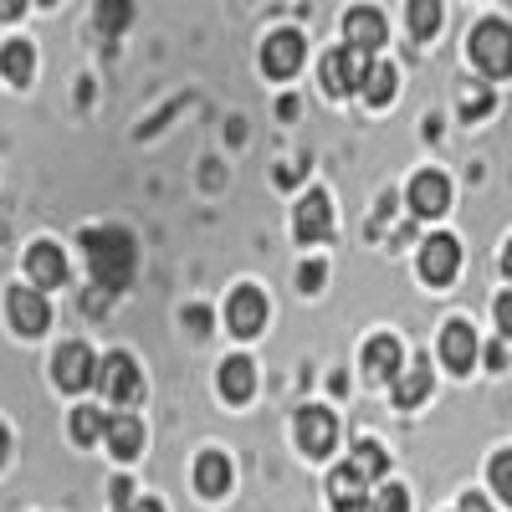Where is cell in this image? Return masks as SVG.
I'll return each mask as SVG.
<instances>
[{
	"instance_id": "obj_1",
	"label": "cell",
	"mask_w": 512,
	"mask_h": 512,
	"mask_svg": "<svg viewBox=\"0 0 512 512\" xmlns=\"http://www.w3.org/2000/svg\"><path fill=\"white\" fill-rule=\"evenodd\" d=\"M82 256H88V272L103 292H123L134 282V236L118 226H98L82 231Z\"/></svg>"
},
{
	"instance_id": "obj_2",
	"label": "cell",
	"mask_w": 512,
	"mask_h": 512,
	"mask_svg": "<svg viewBox=\"0 0 512 512\" xmlns=\"http://www.w3.org/2000/svg\"><path fill=\"white\" fill-rule=\"evenodd\" d=\"M472 62L482 77H507L512 72V26L507 21H482L472 31Z\"/></svg>"
},
{
	"instance_id": "obj_3",
	"label": "cell",
	"mask_w": 512,
	"mask_h": 512,
	"mask_svg": "<svg viewBox=\"0 0 512 512\" xmlns=\"http://www.w3.org/2000/svg\"><path fill=\"white\" fill-rule=\"evenodd\" d=\"M98 390L113 400V405H139L144 400V379H139V364L128 354H108L98 364Z\"/></svg>"
},
{
	"instance_id": "obj_4",
	"label": "cell",
	"mask_w": 512,
	"mask_h": 512,
	"mask_svg": "<svg viewBox=\"0 0 512 512\" xmlns=\"http://www.w3.org/2000/svg\"><path fill=\"white\" fill-rule=\"evenodd\" d=\"M52 379L62 384L67 395L88 390V384H98V354L88 344H62L57 359H52Z\"/></svg>"
},
{
	"instance_id": "obj_5",
	"label": "cell",
	"mask_w": 512,
	"mask_h": 512,
	"mask_svg": "<svg viewBox=\"0 0 512 512\" xmlns=\"http://www.w3.org/2000/svg\"><path fill=\"white\" fill-rule=\"evenodd\" d=\"M6 313H11V328L26 333V338H41L52 328V308H47V297H41V287H11Z\"/></svg>"
},
{
	"instance_id": "obj_6",
	"label": "cell",
	"mask_w": 512,
	"mask_h": 512,
	"mask_svg": "<svg viewBox=\"0 0 512 512\" xmlns=\"http://www.w3.org/2000/svg\"><path fill=\"white\" fill-rule=\"evenodd\" d=\"M292 436H297V446H303L308 456H328L338 446V420L328 410H318V405H303L297 420H292Z\"/></svg>"
},
{
	"instance_id": "obj_7",
	"label": "cell",
	"mask_w": 512,
	"mask_h": 512,
	"mask_svg": "<svg viewBox=\"0 0 512 512\" xmlns=\"http://www.w3.org/2000/svg\"><path fill=\"white\" fill-rule=\"evenodd\" d=\"M226 328L236 338H256V333L267 328V297L256 292V287H236L226 297Z\"/></svg>"
},
{
	"instance_id": "obj_8",
	"label": "cell",
	"mask_w": 512,
	"mask_h": 512,
	"mask_svg": "<svg viewBox=\"0 0 512 512\" xmlns=\"http://www.w3.org/2000/svg\"><path fill=\"white\" fill-rule=\"evenodd\" d=\"M364 52H354V47H338V52H328L323 57V88L333 93V98H349V93H359V82H364Z\"/></svg>"
},
{
	"instance_id": "obj_9",
	"label": "cell",
	"mask_w": 512,
	"mask_h": 512,
	"mask_svg": "<svg viewBox=\"0 0 512 512\" xmlns=\"http://www.w3.org/2000/svg\"><path fill=\"white\" fill-rule=\"evenodd\" d=\"M456 272H461V246H456V236H431V241L420 246V277L431 282V287L456 282Z\"/></svg>"
},
{
	"instance_id": "obj_10",
	"label": "cell",
	"mask_w": 512,
	"mask_h": 512,
	"mask_svg": "<svg viewBox=\"0 0 512 512\" xmlns=\"http://www.w3.org/2000/svg\"><path fill=\"white\" fill-rule=\"evenodd\" d=\"M400 369H405V349H400V338H390V333L369 338V344H364V379H369V384H384V379L395 384V374H400Z\"/></svg>"
},
{
	"instance_id": "obj_11",
	"label": "cell",
	"mask_w": 512,
	"mask_h": 512,
	"mask_svg": "<svg viewBox=\"0 0 512 512\" xmlns=\"http://www.w3.org/2000/svg\"><path fill=\"white\" fill-rule=\"evenodd\" d=\"M303 36L297 31H272L267 36V47H262V72L267 77H292L297 67H303Z\"/></svg>"
},
{
	"instance_id": "obj_12",
	"label": "cell",
	"mask_w": 512,
	"mask_h": 512,
	"mask_svg": "<svg viewBox=\"0 0 512 512\" xmlns=\"http://www.w3.org/2000/svg\"><path fill=\"white\" fill-rule=\"evenodd\" d=\"M344 36H349V47L354 52H379L384 47V36H390V26H384V16L374 11V6H354L349 16H344Z\"/></svg>"
},
{
	"instance_id": "obj_13",
	"label": "cell",
	"mask_w": 512,
	"mask_h": 512,
	"mask_svg": "<svg viewBox=\"0 0 512 512\" xmlns=\"http://www.w3.org/2000/svg\"><path fill=\"white\" fill-rule=\"evenodd\" d=\"M446 205H451V180L441 175V169H420V175L410 180V210L415 216H441Z\"/></svg>"
},
{
	"instance_id": "obj_14",
	"label": "cell",
	"mask_w": 512,
	"mask_h": 512,
	"mask_svg": "<svg viewBox=\"0 0 512 512\" xmlns=\"http://www.w3.org/2000/svg\"><path fill=\"white\" fill-rule=\"evenodd\" d=\"M333 236V205H328V195L323 190H308L303 195V205H297V241H328Z\"/></svg>"
},
{
	"instance_id": "obj_15",
	"label": "cell",
	"mask_w": 512,
	"mask_h": 512,
	"mask_svg": "<svg viewBox=\"0 0 512 512\" xmlns=\"http://www.w3.org/2000/svg\"><path fill=\"white\" fill-rule=\"evenodd\" d=\"M477 333H472V323H446L441 328V359H446V369H456V374H466L477 364Z\"/></svg>"
},
{
	"instance_id": "obj_16",
	"label": "cell",
	"mask_w": 512,
	"mask_h": 512,
	"mask_svg": "<svg viewBox=\"0 0 512 512\" xmlns=\"http://www.w3.org/2000/svg\"><path fill=\"white\" fill-rule=\"evenodd\" d=\"M26 272H31V287H41V292L62 287V282H67V256H62V246H47V241L31 246V251H26Z\"/></svg>"
},
{
	"instance_id": "obj_17",
	"label": "cell",
	"mask_w": 512,
	"mask_h": 512,
	"mask_svg": "<svg viewBox=\"0 0 512 512\" xmlns=\"http://www.w3.org/2000/svg\"><path fill=\"white\" fill-rule=\"evenodd\" d=\"M364 477L354 472V466H338V472L328 477V497H333V512H369V497H364Z\"/></svg>"
},
{
	"instance_id": "obj_18",
	"label": "cell",
	"mask_w": 512,
	"mask_h": 512,
	"mask_svg": "<svg viewBox=\"0 0 512 512\" xmlns=\"http://www.w3.org/2000/svg\"><path fill=\"white\" fill-rule=\"evenodd\" d=\"M425 395H431V364L415 354V359L395 374V405H400V410H415Z\"/></svg>"
},
{
	"instance_id": "obj_19",
	"label": "cell",
	"mask_w": 512,
	"mask_h": 512,
	"mask_svg": "<svg viewBox=\"0 0 512 512\" xmlns=\"http://www.w3.org/2000/svg\"><path fill=\"white\" fill-rule=\"evenodd\" d=\"M251 390H256V369H251V359H246V354H231V359L221 364V395H226L231 405H246Z\"/></svg>"
},
{
	"instance_id": "obj_20",
	"label": "cell",
	"mask_w": 512,
	"mask_h": 512,
	"mask_svg": "<svg viewBox=\"0 0 512 512\" xmlns=\"http://www.w3.org/2000/svg\"><path fill=\"white\" fill-rule=\"evenodd\" d=\"M103 436H108V446H113L118 461H134V456L144 451V425H139L134 415H113Z\"/></svg>"
},
{
	"instance_id": "obj_21",
	"label": "cell",
	"mask_w": 512,
	"mask_h": 512,
	"mask_svg": "<svg viewBox=\"0 0 512 512\" xmlns=\"http://www.w3.org/2000/svg\"><path fill=\"white\" fill-rule=\"evenodd\" d=\"M395 88H400V77H395V67H390V62H369V67H364L359 93H364V103H369V108H384V103L395 98Z\"/></svg>"
},
{
	"instance_id": "obj_22",
	"label": "cell",
	"mask_w": 512,
	"mask_h": 512,
	"mask_svg": "<svg viewBox=\"0 0 512 512\" xmlns=\"http://www.w3.org/2000/svg\"><path fill=\"white\" fill-rule=\"evenodd\" d=\"M195 487H200L205 497H226V487H231V461H226L221 451H205V456L195 461Z\"/></svg>"
},
{
	"instance_id": "obj_23",
	"label": "cell",
	"mask_w": 512,
	"mask_h": 512,
	"mask_svg": "<svg viewBox=\"0 0 512 512\" xmlns=\"http://www.w3.org/2000/svg\"><path fill=\"white\" fill-rule=\"evenodd\" d=\"M0 72H6V82H31V72H36V52H31V41H11L6 52H0Z\"/></svg>"
},
{
	"instance_id": "obj_24",
	"label": "cell",
	"mask_w": 512,
	"mask_h": 512,
	"mask_svg": "<svg viewBox=\"0 0 512 512\" xmlns=\"http://www.w3.org/2000/svg\"><path fill=\"white\" fill-rule=\"evenodd\" d=\"M405 21H410V36L415 41H431L441 31V0H410Z\"/></svg>"
},
{
	"instance_id": "obj_25",
	"label": "cell",
	"mask_w": 512,
	"mask_h": 512,
	"mask_svg": "<svg viewBox=\"0 0 512 512\" xmlns=\"http://www.w3.org/2000/svg\"><path fill=\"white\" fill-rule=\"evenodd\" d=\"M103 431H108L103 410H72V441H77V446H93V441H103Z\"/></svg>"
},
{
	"instance_id": "obj_26",
	"label": "cell",
	"mask_w": 512,
	"mask_h": 512,
	"mask_svg": "<svg viewBox=\"0 0 512 512\" xmlns=\"http://www.w3.org/2000/svg\"><path fill=\"white\" fill-rule=\"evenodd\" d=\"M349 466H354V472H359L364 482H379V477H384V451H379L374 441H359V446H354V461H349Z\"/></svg>"
},
{
	"instance_id": "obj_27",
	"label": "cell",
	"mask_w": 512,
	"mask_h": 512,
	"mask_svg": "<svg viewBox=\"0 0 512 512\" xmlns=\"http://www.w3.org/2000/svg\"><path fill=\"white\" fill-rule=\"evenodd\" d=\"M128 21H134L128 0H98V31H123Z\"/></svg>"
},
{
	"instance_id": "obj_28",
	"label": "cell",
	"mask_w": 512,
	"mask_h": 512,
	"mask_svg": "<svg viewBox=\"0 0 512 512\" xmlns=\"http://www.w3.org/2000/svg\"><path fill=\"white\" fill-rule=\"evenodd\" d=\"M487 477H492L497 497H502V502H512V451H497V456H492V466H487Z\"/></svg>"
},
{
	"instance_id": "obj_29",
	"label": "cell",
	"mask_w": 512,
	"mask_h": 512,
	"mask_svg": "<svg viewBox=\"0 0 512 512\" xmlns=\"http://www.w3.org/2000/svg\"><path fill=\"white\" fill-rule=\"evenodd\" d=\"M369 512H410V497H405V487L384 482V487H379V497L369 502Z\"/></svg>"
},
{
	"instance_id": "obj_30",
	"label": "cell",
	"mask_w": 512,
	"mask_h": 512,
	"mask_svg": "<svg viewBox=\"0 0 512 512\" xmlns=\"http://www.w3.org/2000/svg\"><path fill=\"white\" fill-rule=\"evenodd\" d=\"M113 507H118V512L134 507V482H128V477H113Z\"/></svg>"
},
{
	"instance_id": "obj_31",
	"label": "cell",
	"mask_w": 512,
	"mask_h": 512,
	"mask_svg": "<svg viewBox=\"0 0 512 512\" xmlns=\"http://www.w3.org/2000/svg\"><path fill=\"white\" fill-rule=\"evenodd\" d=\"M297 272H303V277H297V287H303V292H318L323 287V262H308V267H297Z\"/></svg>"
},
{
	"instance_id": "obj_32",
	"label": "cell",
	"mask_w": 512,
	"mask_h": 512,
	"mask_svg": "<svg viewBox=\"0 0 512 512\" xmlns=\"http://www.w3.org/2000/svg\"><path fill=\"white\" fill-rule=\"evenodd\" d=\"M487 108H492V93H466V108H461V113H466V118H482Z\"/></svg>"
},
{
	"instance_id": "obj_33",
	"label": "cell",
	"mask_w": 512,
	"mask_h": 512,
	"mask_svg": "<svg viewBox=\"0 0 512 512\" xmlns=\"http://www.w3.org/2000/svg\"><path fill=\"white\" fill-rule=\"evenodd\" d=\"M497 328L512 338V292H502V297H497Z\"/></svg>"
},
{
	"instance_id": "obj_34",
	"label": "cell",
	"mask_w": 512,
	"mask_h": 512,
	"mask_svg": "<svg viewBox=\"0 0 512 512\" xmlns=\"http://www.w3.org/2000/svg\"><path fill=\"white\" fill-rule=\"evenodd\" d=\"M487 354V369H507V349L502 344H492V349H482Z\"/></svg>"
},
{
	"instance_id": "obj_35",
	"label": "cell",
	"mask_w": 512,
	"mask_h": 512,
	"mask_svg": "<svg viewBox=\"0 0 512 512\" xmlns=\"http://www.w3.org/2000/svg\"><path fill=\"white\" fill-rule=\"evenodd\" d=\"M26 11V0H0V21H16Z\"/></svg>"
},
{
	"instance_id": "obj_36",
	"label": "cell",
	"mask_w": 512,
	"mask_h": 512,
	"mask_svg": "<svg viewBox=\"0 0 512 512\" xmlns=\"http://www.w3.org/2000/svg\"><path fill=\"white\" fill-rule=\"evenodd\" d=\"M461 512H492V507H487L477 492H466V497H461Z\"/></svg>"
},
{
	"instance_id": "obj_37",
	"label": "cell",
	"mask_w": 512,
	"mask_h": 512,
	"mask_svg": "<svg viewBox=\"0 0 512 512\" xmlns=\"http://www.w3.org/2000/svg\"><path fill=\"white\" fill-rule=\"evenodd\" d=\"M128 512H164V502H154V497H144V502H134Z\"/></svg>"
},
{
	"instance_id": "obj_38",
	"label": "cell",
	"mask_w": 512,
	"mask_h": 512,
	"mask_svg": "<svg viewBox=\"0 0 512 512\" xmlns=\"http://www.w3.org/2000/svg\"><path fill=\"white\" fill-rule=\"evenodd\" d=\"M6 456H11V436H6V425H0V466H6Z\"/></svg>"
},
{
	"instance_id": "obj_39",
	"label": "cell",
	"mask_w": 512,
	"mask_h": 512,
	"mask_svg": "<svg viewBox=\"0 0 512 512\" xmlns=\"http://www.w3.org/2000/svg\"><path fill=\"white\" fill-rule=\"evenodd\" d=\"M502 272L512 277V241H507V251H502Z\"/></svg>"
},
{
	"instance_id": "obj_40",
	"label": "cell",
	"mask_w": 512,
	"mask_h": 512,
	"mask_svg": "<svg viewBox=\"0 0 512 512\" xmlns=\"http://www.w3.org/2000/svg\"><path fill=\"white\" fill-rule=\"evenodd\" d=\"M41 6H52V0H41Z\"/></svg>"
}]
</instances>
